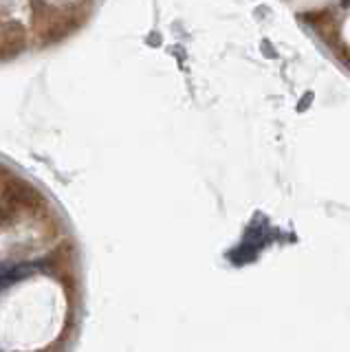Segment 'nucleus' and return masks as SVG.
<instances>
[{"label": "nucleus", "mask_w": 350, "mask_h": 352, "mask_svg": "<svg viewBox=\"0 0 350 352\" xmlns=\"http://www.w3.org/2000/svg\"><path fill=\"white\" fill-rule=\"evenodd\" d=\"M342 5H344V7H350V0H342Z\"/></svg>", "instance_id": "nucleus-2"}, {"label": "nucleus", "mask_w": 350, "mask_h": 352, "mask_svg": "<svg viewBox=\"0 0 350 352\" xmlns=\"http://www.w3.org/2000/svg\"><path fill=\"white\" fill-rule=\"evenodd\" d=\"M311 102H313V93H306V95L302 97V102L298 104V110H300V113H304L306 106H309Z\"/></svg>", "instance_id": "nucleus-1"}]
</instances>
